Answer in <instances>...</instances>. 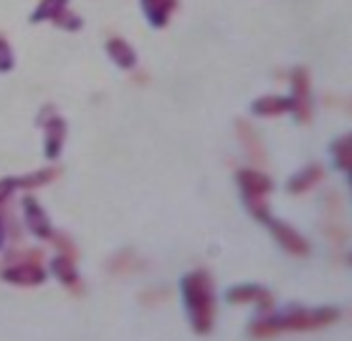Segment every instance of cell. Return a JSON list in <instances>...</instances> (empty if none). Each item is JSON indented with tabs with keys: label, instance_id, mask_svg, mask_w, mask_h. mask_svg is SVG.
I'll return each instance as SVG.
<instances>
[{
	"label": "cell",
	"instance_id": "6da1fadb",
	"mask_svg": "<svg viewBox=\"0 0 352 341\" xmlns=\"http://www.w3.org/2000/svg\"><path fill=\"white\" fill-rule=\"evenodd\" d=\"M180 296H183L185 311L192 324V331L198 336H208L216 326V286L213 278L206 270H192L180 281Z\"/></svg>",
	"mask_w": 352,
	"mask_h": 341
},
{
	"label": "cell",
	"instance_id": "7a4b0ae2",
	"mask_svg": "<svg viewBox=\"0 0 352 341\" xmlns=\"http://www.w3.org/2000/svg\"><path fill=\"white\" fill-rule=\"evenodd\" d=\"M337 318H340L337 309H292L276 314V316L269 311L256 324H251L248 333L254 339H272V336H279L284 331H317V329L335 324Z\"/></svg>",
	"mask_w": 352,
	"mask_h": 341
},
{
	"label": "cell",
	"instance_id": "3957f363",
	"mask_svg": "<svg viewBox=\"0 0 352 341\" xmlns=\"http://www.w3.org/2000/svg\"><path fill=\"white\" fill-rule=\"evenodd\" d=\"M236 183H239L241 200L251 217H256L258 222L272 220V210H269V192L274 190V180L258 169H239L236 172Z\"/></svg>",
	"mask_w": 352,
	"mask_h": 341
},
{
	"label": "cell",
	"instance_id": "277c9868",
	"mask_svg": "<svg viewBox=\"0 0 352 341\" xmlns=\"http://www.w3.org/2000/svg\"><path fill=\"white\" fill-rule=\"evenodd\" d=\"M292 114L299 124H309L314 117V104H312V79L305 66H299L292 71Z\"/></svg>",
	"mask_w": 352,
	"mask_h": 341
},
{
	"label": "cell",
	"instance_id": "5b68a950",
	"mask_svg": "<svg viewBox=\"0 0 352 341\" xmlns=\"http://www.w3.org/2000/svg\"><path fill=\"white\" fill-rule=\"evenodd\" d=\"M269 228H272V235L274 240L279 243L289 255H296V258H307V255L312 253V246H309V240L305 235H299V233L287 225V222H279V220H269L266 222Z\"/></svg>",
	"mask_w": 352,
	"mask_h": 341
},
{
	"label": "cell",
	"instance_id": "8992f818",
	"mask_svg": "<svg viewBox=\"0 0 352 341\" xmlns=\"http://www.w3.org/2000/svg\"><path fill=\"white\" fill-rule=\"evenodd\" d=\"M46 270L41 268V263H33V261H23V263H10L3 268L0 278L3 281H8V283H16V286H41L43 281H46Z\"/></svg>",
	"mask_w": 352,
	"mask_h": 341
},
{
	"label": "cell",
	"instance_id": "52a82bcc",
	"mask_svg": "<svg viewBox=\"0 0 352 341\" xmlns=\"http://www.w3.org/2000/svg\"><path fill=\"white\" fill-rule=\"evenodd\" d=\"M23 220H25V228L36 235V238L41 240H48L51 235H54V225H51V220H48L46 210L41 207V202L33 195H25L23 198Z\"/></svg>",
	"mask_w": 352,
	"mask_h": 341
},
{
	"label": "cell",
	"instance_id": "ba28073f",
	"mask_svg": "<svg viewBox=\"0 0 352 341\" xmlns=\"http://www.w3.org/2000/svg\"><path fill=\"white\" fill-rule=\"evenodd\" d=\"M226 301L228 303H256L258 309H264V314L274 309V296L269 288L264 286H254V283H246V286H233L226 291Z\"/></svg>",
	"mask_w": 352,
	"mask_h": 341
},
{
	"label": "cell",
	"instance_id": "9c48e42d",
	"mask_svg": "<svg viewBox=\"0 0 352 341\" xmlns=\"http://www.w3.org/2000/svg\"><path fill=\"white\" fill-rule=\"evenodd\" d=\"M43 129H46V137H43V154H46V159H58V154H61V150H64V142H66V132H69V124H66V119H61V117H51V119L43 124Z\"/></svg>",
	"mask_w": 352,
	"mask_h": 341
},
{
	"label": "cell",
	"instance_id": "30bf717a",
	"mask_svg": "<svg viewBox=\"0 0 352 341\" xmlns=\"http://www.w3.org/2000/svg\"><path fill=\"white\" fill-rule=\"evenodd\" d=\"M51 270H54V276H56L69 291H74V296L84 294V283H81L79 270H76V261H74V258L56 253V258L51 261Z\"/></svg>",
	"mask_w": 352,
	"mask_h": 341
},
{
	"label": "cell",
	"instance_id": "8fae6325",
	"mask_svg": "<svg viewBox=\"0 0 352 341\" xmlns=\"http://www.w3.org/2000/svg\"><path fill=\"white\" fill-rule=\"evenodd\" d=\"M236 134H239V139H241V144H243V150H246L248 159L264 167L266 165L264 142L258 139V132L254 127H251V121H246V119H239V121H236Z\"/></svg>",
	"mask_w": 352,
	"mask_h": 341
},
{
	"label": "cell",
	"instance_id": "7c38bea8",
	"mask_svg": "<svg viewBox=\"0 0 352 341\" xmlns=\"http://www.w3.org/2000/svg\"><path fill=\"white\" fill-rule=\"evenodd\" d=\"M140 5H142L147 23L153 28H165L173 13L177 10V5H180V0H140Z\"/></svg>",
	"mask_w": 352,
	"mask_h": 341
},
{
	"label": "cell",
	"instance_id": "4fadbf2b",
	"mask_svg": "<svg viewBox=\"0 0 352 341\" xmlns=\"http://www.w3.org/2000/svg\"><path fill=\"white\" fill-rule=\"evenodd\" d=\"M322 180H324V169H322L320 165H309V167H305L302 172H296V175L289 177L287 192H292V195H305V192H309L312 187H317Z\"/></svg>",
	"mask_w": 352,
	"mask_h": 341
},
{
	"label": "cell",
	"instance_id": "5bb4252c",
	"mask_svg": "<svg viewBox=\"0 0 352 341\" xmlns=\"http://www.w3.org/2000/svg\"><path fill=\"white\" fill-rule=\"evenodd\" d=\"M292 111V99L289 96H258L256 102L251 104V114L256 117H281V114H289Z\"/></svg>",
	"mask_w": 352,
	"mask_h": 341
},
{
	"label": "cell",
	"instance_id": "9a60e30c",
	"mask_svg": "<svg viewBox=\"0 0 352 341\" xmlns=\"http://www.w3.org/2000/svg\"><path fill=\"white\" fill-rule=\"evenodd\" d=\"M107 56L112 58L114 64L120 66L122 71H132V69L137 66L135 48L129 46L124 38H109L107 40Z\"/></svg>",
	"mask_w": 352,
	"mask_h": 341
},
{
	"label": "cell",
	"instance_id": "2e32d148",
	"mask_svg": "<svg viewBox=\"0 0 352 341\" xmlns=\"http://www.w3.org/2000/svg\"><path fill=\"white\" fill-rule=\"evenodd\" d=\"M332 157H335V167L342 175H350L352 167V137L342 134L332 142Z\"/></svg>",
	"mask_w": 352,
	"mask_h": 341
},
{
	"label": "cell",
	"instance_id": "e0dca14e",
	"mask_svg": "<svg viewBox=\"0 0 352 341\" xmlns=\"http://www.w3.org/2000/svg\"><path fill=\"white\" fill-rule=\"evenodd\" d=\"M56 177H58V167H46V169L31 172V175L16 177V190H36V187L51 185Z\"/></svg>",
	"mask_w": 352,
	"mask_h": 341
},
{
	"label": "cell",
	"instance_id": "ac0fdd59",
	"mask_svg": "<svg viewBox=\"0 0 352 341\" xmlns=\"http://www.w3.org/2000/svg\"><path fill=\"white\" fill-rule=\"evenodd\" d=\"M64 8H69V0H41L36 10L31 13V23H43V21H51V18L61 13Z\"/></svg>",
	"mask_w": 352,
	"mask_h": 341
},
{
	"label": "cell",
	"instance_id": "d6986e66",
	"mask_svg": "<svg viewBox=\"0 0 352 341\" xmlns=\"http://www.w3.org/2000/svg\"><path fill=\"white\" fill-rule=\"evenodd\" d=\"M51 23L58 25L61 31H69V33H76V31H81V28H84V21H81L76 13H72L69 8H64L61 13H56V16L51 18Z\"/></svg>",
	"mask_w": 352,
	"mask_h": 341
},
{
	"label": "cell",
	"instance_id": "ffe728a7",
	"mask_svg": "<svg viewBox=\"0 0 352 341\" xmlns=\"http://www.w3.org/2000/svg\"><path fill=\"white\" fill-rule=\"evenodd\" d=\"M51 243H54V248H56V253H61V255H69V258H79V248H76V243H74L66 233H56L54 231V235H51Z\"/></svg>",
	"mask_w": 352,
	"mask_h": 341
},
{
	"label": "cell",
	"instance_id": "44dd1931",
	"mask_svg": "<svg viewBox=\"0 0 352 341\" xmlns=\"http://www.w3.org/2000/svg\"><path fill=\"white\" fill-rule=\"evenodd\" d=\"M16 66V56H13V48H10V40L0 33V73L13 71Z\"/></svg>",
	"mask_w": 352,
	"mask_h": 341
},
{
	"label": "cell",
	"instance_id": "7402d4cb",
	"mask_svg": "<svg viewBox=\"0 0 352 341\" xmlns=\"http://www.w3.org/2000/svg\"><path fill=\"white\" fill-rule=\"evenodd\" d=\"M23 261H33V263H41L43 261V250H8L6 253V266L10 263H23Z\"/></svg>",
	"mask_w": 352,
	"mask_h": 341
},
{
	"label": "cell",
	"instance_id": "603a6c76",
	"mask_svg": "<svg viewBox=\"0 0 352 341\" xmlns=\"http://www.w3.org/2000/svg\"><path fill=\"white\" fill-rule=\"evenodd\" d=\"M13 192H16V177H3L0 180V205H6Z\"/></svg>",
	"mask_w": 352,
	"mask_h": 341
},
{
	"label": "cell",
	"instance_id": "cb8c5ba5",
	"mask_svg": "<svg viewBox=\"0 0 352 341\" xmlns=\"http://www.w3.org/2000/svg\"><path fill=\"white\" fill-rule=\"evenodd\" d=\"M56 114H58L56 106H54V104H46V106L41 109L38 117H36V124H38V127H43V124H46V121L51 119V117H56Z\"/></svg>",
	"mask_w": 352,
	"mask_h": 341
},
{
	"label": "cell",
	"instance_id": "d4e9b609",
	"mask_svg": "<svg viewBox=\"0 0 352 341\" xmlns=\"http://www.w3.org/2000/svg\"><path fill=\"white\" fill-rule=\"evenodd\" d=\"M6 238H8V213L0 210V250L6 246Z\"/></svg>",
	"mask_w": 352,
	"mask_h": 341
}]
</instances>
